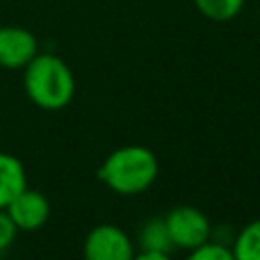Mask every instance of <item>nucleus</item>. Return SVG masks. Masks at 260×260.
Returning <instances> with one entry per match:
<instances>
[{"label": "nucleus", "mask_w": 260, "mask_h": 260, "mask_svg": "<svg viewBox=\"0 0 260 260\" xmlns=\"http://www.w3.org/2000/svg\"><path fill=\"white\" fill-rule=\"evenodd\" d=\"M136 246L132 238L116 223L91 228L81 246L83 260H134Z\"/></svg>", "instance_id": "nucleus-4"}, {"label": "nucleus", "mask_w": 260, "mask_h": 260, "mask_svg": "<svg viewBox=\"0 0 260 260\" xmlns=\"http://www.w3.org/2000/svg\"><path fill=\"white\" fill-rule=\"evenodd\" d=\"M165 217L171 242L175 248L191 252L205 242L211 240L213 228L209 223V217L193 205H177L173 207Z\"/></svg>", "instance_id": "nucleus-3"}, {"label": "nucleus", "mask_w": 260, "mask_h": 260, "mask_svg": "<svg viewBox=\"0 0 260 260\" xmlns=\"http://www.w3.org/2000/svg\"><path fill=\"white\" fill-rule=\"evenodd\" d=\"M4 211L18 232H37L47 223L51 215V203L41 191L26 187L8 203Z\"/></svg>", "instance_id": "nucleus-5"}, {"label": "nucleus", "mask_w": 260, "mask_h": 260, "mask_svg": "<svg viewBox=\"0 0 260 260\" xmlns=\"http://www.w3.org/2000/svg\"><path fill=\"white\" fill-rule=\"evenodd\" d=\"M236 260H260V219L248 221L230 244Z\"/></svg>", "instance_id": "nucleus-9"}, {"label": "nucleus", "mask_w": 260, "mask_h": 260, "mask_svg": "<svg viewBox=\"0 0 260 260\" xmlns=\"http://www.w3.org/2000/svg\"><path fill=\"white\" fill-rule=\"evenodd\" d=\"M24 91L41 110H63L75 93L69 65L53 53H37L24 67Z\"/></svg>", "instance_id": "nucleus-2"}, {"label": "nucleus", "mask_w": 260, "mask_h": 260, "mask_svg": "<svg viewBox=\"0 0 260 260\" xmlns=\"http://www.w3.org/2000/svg\"><path fill=\"white\" fill-rule=\"evenodd\" d=\"M39 53L37 39L22 26H0V67L24 69Z\"/></svg>", "instance_id": "nucleus-6"}, {"label": "nucleus", "mask_w": 260, "mask_h": 260, "mask_svg": "<svg viewBox=\"0 0 260 260\" xmlns=\"http://www.w3.org/2000/svg\"><path fill=\"white\" fill-rule=\"evenodd\" d=\"M138 248L140 252H158V254H171L175 250L165 217H150L140 225Z\"/></svg>", "instance_id": "nucleus-8"}, {"label": "nucleus", "mask_w": 260, "mask_h": 260, "mask_svg": "<svg viewBox=\"0 0 260 260\" xmlns=\"http://www.w3.org/2000/svg\"><path fill=\"white\" fill-rule=\"evenodd\" d=\"M134 260H173L171 254H158V252H136Z\"/></svg>", "instance_id": "nucleus-13"}, {"label": "nucleus", "mask_w": 260, "mask_h": 260, "mask_svg": "<svg viewBox=\"0 0 260 260\" xmlns=\"http://www.w3.org/2000/svg\"><path fill=\"white\" fill-rule=\"evenodd\" d=\"M26 187V171L22 160L0 150V209H6L8 203Z\"/></svg>", "instance_id": "nucleus-7"}, {"label": "nucleus", "mask_w": 260, "mask_h": 260, "mask_svg": "<svg viewBox=\"0 0 260 260\" xmlns=\"http://www.w3.org/2000/svg\"><path fill=\"white\" fill-rule=\"evenodd\" d=\"M16 234H18L16 225L12 223V219L8 217V213L4 209H0V256L14 244Z\"/></svg>", "instance_id": "nucleus-12"}, {"label": "nucleus", "mask_w": 260, "mask_h": 260, "mask_svg": "<svg viewBox=\"0 0 260 260\" xmlns=\"http://www.w3.org/2000/svg\"><path fill=\"white\" fill-rule=\"evenodd\" d=\"M195 6L211 20H230L242 10L244 0H195Z\"/></svg>", "instance_id": "nucleus-10"}, {"label": "nucleus", "mask_w": 260, "mask_h": 260, "mask_svg": "<svg viewBox=\"0 0 260 260\" xmlns=\"http://www.w3.org/2000/svg\"><path fill=\"white\" fill-rule=\"evenodd\" d=\"M185 260H236L232 254L230 244L217 242V240H209L203 246L187 252Z\"/></svg>", "instance_id": "nucleus-11"}, {"label": "nucleus", "mask_w": 260, "mask_h": 260, "mask_svg": "<svg viewBox=\"0 0 260 260\" xmlns=\"http://www.w3.org/2000/svg\"><path fill=\"white\" fill-rule=\"evenodd\" d=\"M158 177L156 154L142 144L114 148L100 165L98 179L118 195H138Z\"/></svg>", "instance_id": "nucleus-1"}]
</instances>
